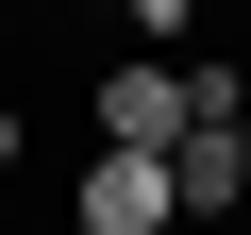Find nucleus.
Masks as SVG:
<instances>
[{"label": "nucleus", "mask_w": 251, "mask_h": 235, "mask_svg": "<svg viewBox=\"0 0 251 235\" xmlns=\"http://www.w3.org/2000/svg\"><path fill=\"white\" fill-rule=\"evenodd\" d=\"M84 118H100V151H184V135H201V84H184L168 51H134V67H100Z\"/></svg>", "instance_id": "f257e3e1"}, {"label": "nucleus", "mask_w": 251, "mask_h": 235, "mask_svg": "<svg viewBox=\"0 0 251 235\" xmlns=\"http://www.w3.org/2000/svg\"><path fill=\"white\" fill-rule=\"evenodd\" d=\"M0 168H17V101H0Z\"/></svg>", "instance_id": "39448f33"}, {"label": "nucleus", "mask_w": 251, "mask_h": 235, "mask_svg": "<svg viewBox=\"0 0 251 235\" xmlns=\"http://www.w3.org/2000/svg\"><path fill=\"white\" fill-rule=\"evenodd\" d=\"M234 135H251V118H234Z\"/></svg>", "instance_id": "0eeeda50"}, {"label": "nucleus", "mask_w": 251, "mask_h": 235, "mask_svg": "<svg viewBox=\"0 0 251 235\" xmlns=\"http://www.w3.org/2000/svg\"><path fill=\"white\" fill-rule=\"evenodd\" d=\"M117 17H134V34H184V17H168V0H117Z\"/></svg>", "instance_id": "20e7f679"}, {"label": "nucleus", "mask_w": 251, "mask_h": 235, "mask_svg": "<svg viewBox=\"0 0 251 235\" xmlns=\"http://www.w3.org/2000/svg\"><path fill=\"white\" fill-rule=\"evenodd\" d=\"M168 17H201V0H168Z\"/></svg>", "instance_id": "423d86ee"}, {"label": "nucleus", "mask_w": 251, "mask_h": 235, "mask_svg": "<svg viewBox=\"0 0 251 235\" xmlns=\"http://www.w3.org/2000/svg\"><path fill=\"white\" fill-rule=\"evenodd\" d=\"M168 185H184V218H234V202H251V135H234V118H201V135L168 151Z\"/></svg>", "instance_id": "7ed1b4c3"}, {"label": "nucleus", "mask_w": 251, "mask_h": 235, "mask_svg": "<svg viewBox=\"0 0 251 235\" xmlns=\"http://www.w3.org/2000/svg\"><path fill=\"white\" fill-rule=\"evenodd\" d=\"M67 235H184V185H168V151H84V185H67Z\"/></svg>", "instance_id": "f03ea898"}]
</instances>
